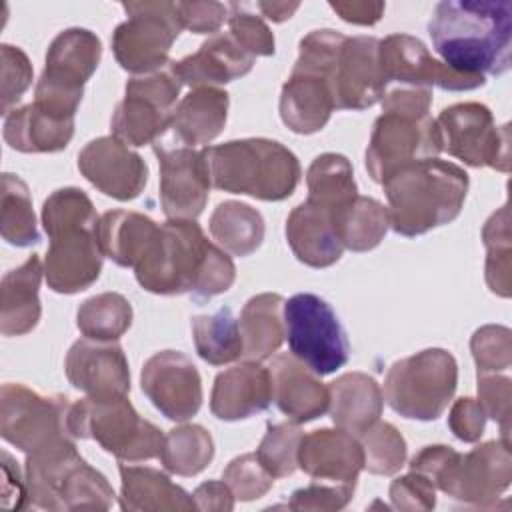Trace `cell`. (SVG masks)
Returning a JSON list of instances; mask_svg holds the SVG:
<instances>
[{"instance_id":"cell-53","label":"cell","mask_w":512,"mask_h":512,"mask_svg":"<svg viewBox=\"0 0 512 512\" xmlns=\"http://www.w3.org/2000/svg\"><path fill=\"white\" fill-rule=\"evenodd\" d=\"M182 28L194 34L216 32L228 18V6L220 2H176Z\"/></svg>"},{"instance_id":"cell-57","label":"cell","mask_w":512,"mask_h":512,"mask_svg":"<svg viewBox=\"0 0 512 512\" xmlns=\"http://www.w3.org/2000/svg\"><path fill=\"white\" fill-rule=\"evenodd\" d=\"M4 510L26 508V478L22 476L18 462L2 450V500Z\"/></svg>"},{"instance_id":"cell-22","label":"cell","mask_w":512,"mask_h":512,"mask_svg":"<svg viewBox=\"0 0 512 512\" xmlns=\"http://www.w3.org/2000/svg\"><path fill=\"white\" fill-rule=\"evenodd\" d=\"M388 80L380 66V40L346 36L334 70L336 110H366L384 98Z\"/></svg>"},{"instance_id":"cell-55","label":"cell","mask_w":512,"mask_h":512,"mask_svg":"<svg viewBox=\"0 0 512 512\" xmlns=\"http://www.w3.org/2000/svg\"><path fill=\"white\" fill-rule=\"evenodd\" d=\"M458 452L450 446L444 444H434V446H424L412 460H410V470L426 476L434 488H438V482L454 462Z\"/></svg>"},{"instance_id":"cell-56","label":"cell","mask_w":512,"mask_h":512,"mask_svg":"<svg viewBox=\"0 0 512 512\" xmlns=\"http://www.w3.org/2000/svg\"><path fill=\"white\" fill-rule=\"evenodd\" d=\"M432 104V90L430 88H414V86H400L384 94L382 110L392 112H406V114H430Z\"/></svg>"},{"instance_id":"cell-36","label":"cell","mask_w":512,"mask_h":512,"mask_svg":"<svg viewBox=\"0 0 512 512\" xmlns=\"http://www.w3.org/2000/svg\"><path fill=\"white\" fill-rule=\"evenodd\" d=\"M216 244L232 256L256 252L264 240V218L250 204L238 200L220 202L208 222Z\"/></svg>"},{"instance_id":"cell-16","label":"cell","mask_w":512,"mask_h":512,"mask_svg":"<svg viewBox=\"0 0 512 512\" xmlns=\"http://www.w3.org/2000/svg\"><path fill=\"white\" fill-rule=\"evenodd\" d=\"M440 152L442 146L436 118L430 114L418 116L382 110L374 122L364 164L370 178L384 184V180L398 168L418 160L438 158Z\"/></svg>"},{"instance_id":"cell-13","label":"cell","mask_w":512,"mask_h":512,"mask_svg":"<svg viewBox=\"0 0 512 512\" xmlns=\"http://www.w3.org/2000/svg\"><path fill=\"white\" fill-rule=\"evenodd\" d=\"M182 86L174 60L154 72L132 76L126 82V96L112 114V136L126 146L156 144L170 128Z\"/></svg>"},{"instance_id":"cell-12","label":"cell","mask_w":512,"mask_h":512,"mask_svg":"<svg viewBox=\"0 0 512 512\" xmlns=\"http://www.w3.org/2000/svg\"><path fill=\"white\" fill-rule=\"evenodd\" d=\"M284 338L290 354L318 376L336 372L348 362L350 344L332 306L310 292L284 300Z\"/></svg>"},{"instance_id":"cell-29","label":"cell","mask_w":512,"mask_h":512,"mask_svg":"<svg viewBox=\"0 0 512 512\" xmlns=\"http://www.w3.org/2000/svg\"><path fill=\"white\" fill-rule=\"evenodd\" d=\"M44 264L38 254L28 256L18 268L4 274L0 284V332L4 336H24L40 320V282Z\"/></svg>"},{"instance_id":"cell-32","label":"cell","mask_w":512,"mask_h":512,"mask_svg":"<svg viewBox=\"0 0 512 512\" xmlns=\"http://www.w3.org/2000/svg\"><path fill=\"white\" fill-rule=\"evenodd\" d=\"M228 92L220 88H194L174 108L172 140L182 146L212 142L224 128L228 116Z\"/></svg>"},{"instance_id":"cell-7","label":"cell","mask_w":512,"mask_h":512,"mask_svg":"<svg viewBox=\"0 0 512 512\" xmlns=\"http://www.w3.org/2000/svg\"><path fill=\"white\" fill-rule=\"evenodd\" d=\"M26 508L108 510L114 490L104 474L86 464L76 444L28 454L24 464Z\"/></svg>"},{"instance_id":"cell-58","label":"cell","mask_w":512,"mask_h":512,"mask_svg":"<svg viewBox=\"0 0 512 512\" xmlns=\"http://www.w3.org/2000/svg\"><path fill=\"white\" fill-rule=\"evenodd\" d=\"M194 504L198 510H216V512H228L234 508V494L230 486L222 480H208L200 484L194 494Z\"/></svg>"},{"instance_id":"cell-39","label":"cell","mask_w":512,"mask_h":512,"mask_svg":"<svg viewBox=\"0 0 512 512\" xmlns=\"http://www.w3.org/2000/svg\"><path fill=\"white\" fill-rule=\"evenodd\" d=\"M158 458L172 474L196 476L212 462L214 440L204 426L182 424L164 436Z\"/></svg>"},{"instance_id":"cell-23","label":"cell","mask_w":512,"mask_h":512,"mask_svg":"<svg viewBox=\"0 0 512 512\" xmlns=\"http://www.w3.org/2000/svg\"><path fill=\"white\" fill-rule=\"evenodd\" d=\"M68 382L88 398H116L130 392V368L116 340H76L64 360Z\"/></svg>"},{"instance_id":"cell-20","label":"cell","mask_w":512,"mask_h":512,"mask_svg":"<svg viewBox=\"0 0 512 512\" xmlns=\"http://www.w3.org/2000/svg\"><path fill=\"white\" fill-rule=\"evenodd\" d=\"M380 66L388 82H400L414 88L438 86L442 90L462 92L484 86V78H474L448 68L432 58L426 44L410 34H390L380 40Z\"/></svg>"},{"instance_id":"cell-8","label":"cell","mask_w":512,"mask_h":512,"mask_svg":"<svg viewBox=\"0 0 512 512\" xmlns=\"http://www.w3.org/2000/svg\"><path fill=\"white\" fill-rule=\"evenodd\" d=\"M456 384V358L444 348H426L388 368L382 398L396 414L430 422L448 408Z\"/></svg>"},{"instance_id":"cell-3","label":"cell","mask_w":512,"mask_h":512,"mask_svg":"<svg viewBox=\"0 0 512 512\" xmlns=\"http://www.w3.org/2000/svg\"><path fill=\"white\" fill-rule=\"evenodd\" d=\"M98 220L92 200L80 188H58L44 200L42 226L50 238L44 278L52 292L76 294L98 280L104 260Z\"/></svg>"},{"instance_id":"cell-40","label":"cell","mask_w":512,"mask_h":512,"mask_svg":"<svg viewBox=\"0 0 512 512\" xmlns=\"http://www.w3.org/2000/svg\"><path fill=\"white\" fill-rule=\"evenodd\" d=\"M0 228L2 238L12 246L26 248L40 242L28 184L12 172L2 174Z\"/></svg>"},{"instance_id":"cell-4","label":"cell","mask_w":512,"mask_h":512,"mask_svg":"<svg viewBox=\"0 0 512 512\" xmlns=\"http://www.w3.org/2000/svg\"><path fill=\"white\" fill-rule=\"evenodd\" d=\"M382 186L390 228L414 238L458 218L468 194V174L454 162L426 158L398 168Z\"/></svg>"},{"instance_id":"cell-19","label":"cell","mask_w":512,"mask_h":512,"mask_svg":"<svg viewBox=\"0 0 512 512\" xmlns=\"http://www.w3.org/2000/svg\"><path fill=\"white\" fill-rule=\"evenodd\" d=\"M140 386L152 406L174 422H186L202 406V378L194 362L178 350L150 356L140 374Z\"/></svg>"},{"instance_id":"cell-33","label":"cell","mask_w":512,"mask_h":512,"mask_svg":"<svg viewBox=\"0 0 512 512\" xmlns=\"http://www.w3.org/2000/svg\"><path fill=\"white\" fill-rule=\"evenodd\" d=\"M2 134L6 144L18 152H60L74 136V120L56 118L30 102L6 114Z\"/></svg>"},{"instance_id":"cell-5","label":"cell","mask_w":512,"mask_h":512,"mask_svg":"<svg viewBox=\"0 0 512 512\" xmlns=\"http://www.w3.org/2000/svg\"><path fill=\"white\" fill-rule=\"evenodd\" d=\"M210 184L230 194L280 202L300 182V162L292 150L270 138H242L202 150Z\"/></svg>"},{"instance_id":"cell-2","label":"cell","mask_w":512,"mask_h":512,"mask_svg":"<svg viewBox=\"0 0 512 512\" xmlns=\"http://www.w3.org/2000/svg\"><path fill=\"white\" fill-rule=\"evenodd\" d=\"M432 48L442 62L466 76H500L510 70L512 2L442 0L428 22Z\"/></svg>"},{"instance_id":"cell-46","label":"cell","mask_w":512,"mask_h":512,"mask_svg":"<svg viewBox=\"0 0 512 512\" xmlns=\"http://www.w3.org/2000/svg\"><path fill=\"white\" fill-rule=\"evenodd\" d=\"M222 480L230 486L234 498H238L242 502L262 498L274 484V478L262 466L256 452L254 454H242V456L234 458L226 466V470L222 474Z\"/></svg>"},{"instance_id":"cell-49","label":"cell","mask_w":512,"mask_h":512,"mask_svg":"<svg viewBox=\"0 0 512 512\" xmlns=\"http://www.w3.org/2000/svg\"><path fill=\"white\" fill-rule=\"evenodd\" d=\"M2 62V114L12 112V106L22 98V94L32 84V64L26 52L12 44L0 46Z\"/></svg>"},{"instance_id":"cell-54","label":"cell","mask_w":512,"mask_h":512,"mask_svg":"<svg viewBox=\"0 0 512 512\" xmlns=\"http://www.w3.org/2000/svg\"><path fill=\"white\" fill-rule=\"evenodd\" d=\"M448 426L452 434L462 442H476L484 434L486 414L478 400L458 398L448 414Z\"/></svg>"},{"instance_id":"cell-18","label":"cell","mask_w":512,"mask_h":512,"mask_svg":"<svg viewBox=\"0 0 512 512\" xmlns=\"http://www.w3.org/2000/svg\"><path fill=\"white\" fill-rule=\"evenodd\" d=\"M512 480V456L510 442L490 440L468 454L454 458L438 490L448 494L454 500L474 506L492 504L504 490H508Z\"/></svg>"},{"instance_id":"cell-60","label":"cell","mask_w":512,"mask_h":512,"mask_svg":"<svg viewBox=\"0 0 512 512\" xmlns=\"http://www.w3.org/2000/svg\"><path fill=\"white\" fill-rule=\"evenodd\" d=\"M260 12L272 22H284L300 8V2H258Z\"/></svg>"},{"instance_id":"cell-37","label":"cell","mask_w":512,"mask_h":512,"mask_svg":"<svg viewBox=\"0 0 512 512\" xmlns=\"http://www.w3.org/2000/svg\"><path fill=\"white\" fill-rule=\"evenodd\" d=\"M192 338L198 356L212 366H224L242 358L244 344L240 326L230 308H220L214 314L194 316Z\"/></svg>"},{"instance_id":"cell-17","label":"cell","mask_w":512,"mask_h":512,"mask_svg":"<svg viewBox=\"0 0 512 512\" xmlns=\"http://www.w3.org/2000/svg\"><path fill=\"white\" fill-rule=\"evenodd\" d=\"M154 152L160 164V204L168 220H196L208 200L210 174L202 150L176 140H158Z\"/></svg>"},{"instance_id":"cell-6","label":"cell","mask_w":512,"mask_h":512,"mask_svg":"<svg viewBox=\"0 0 512 512\" xmlns=\"http://www.w3.org/2000/svg\"><path fill=\"white\" fill-rule=\"evenodd\" d=\"M346 36L322 28L306 34L298 44V58L280 92V118L296 134L322 130L334 104V70Z\"/></svg>"},{"instance_id":"cell-59","label":"cell","mask_w":512,"mask_h":512,"mask_svg":"<svg viewBox=\"0 0 512 512\" xmlns=\"http://www.w3.org/2000/svg\"><path fill=\"white\" fill-rule=\"evenodd\" d=\"M330 8L350 24L372 26L384 14V2H330Z\"/></svg>"},{"instance_id":"cell-27","label":"cell","mask_w":512,"mask_h":512,"mask_svg":"<svg viewBox=\"0 0 512 512\" xmlns=\"http://www.w3.org/2000/svg\"><path fill=\"white\" fill-rule=\"evenodd\" d=\"M272 404V380L268 366L246 360L214 380L210 394V410L216 418L234 422L264 412Z\"/></svg>"},{"instance_id":"cell-38","label":"cell","mask_w":512,"mask_h":512,"mask_svg":"<svg viewBox=\"0 0 512 512\" xmlns=\"http://www.w3.org/2000/svg\"><path fill=\"white\" fill-rule=\"evenodd\" d=\"M306 186L308 200L338 212L358 196L352 164L346 156L336 152H324L312 160L306 172Z\"/></svg>"},{"instance_id":"cell-10","label":"cell","mask_w":512,"mask_h":512,"mask_svg":"<svg viewBox=\"0 0 512 512\" xmlns=\"http://www.w3.org/2000/svg\"><path fill=\"white\" fill-rule=\"evenodd\" d=\"M102 56L100 38L86 28H66L48 46L44 70L34 88V104L48 114L74 120L84 84Z\"/></svg>"},{"instance_id":"cell-44","label":"cell","mask_w":512,"mask_h":512,"mask_svg":"<svg viewBox=\"0 0 512 512\" xmlns=\"http://www.w3.org/2000/svg\"><path fill=\"white\" fill-rule=\"evenodd\" d=\"M364 468L370 474H396L406 460V440L390 422L376 420L360 434Z\"/></svg>"},{"instance_id":"cell-24","label":"cell","mask_w":512,"mask_h":512,"mask_svg":"<svg viewBox=\"0 0 512 512\" xmlns=\"http://www.w3.org/2000/svg\"><path fill=\"white\" fill-rule=\"evenodd\" d=\"M298 466L320 482L356 488L364 454L360 440L342 428H322L302 436Z\"/></svg>"},{"instance_id":"cell-11","label":"cell","mask_w":512,"mask_h":512,"mask_svg":"<svg viewBox=\"0 0 512 512\" xmlns=\"http://www.w3.org/2000/svg\"><path fill=\"white\" fill-rule=\"evenodd\" d=\"M70 406L68 396H42L24 384L6 382L0 390V434L26 456L76 444Z\"/></svg>"},{"instance_id":"cell-14","label":"cell","mask_w":512,"mask_h":512,"mask_svg":"<svg viewBox=\"0 0 512 512\" xmlns=\"http://www.w3.org/2000/svg\"><path fill=\"white\" fill-rule=\"evenodd\" d=\"M122 8L128 18L112 34L116 62L134 76L166 66L168 52L182 30L176 2H124Z\"/></svg>"},{"instance_id":"cell-34","label":"cell","mask_w":512,"mask_h":512,"mask_svg":"<svg viewBox=\"0 0 512 512\" xmlns=\"http://www.w3.org/2000/svg\"><path fill=\"white\" fill-rule=\"evenodd\" d=\"M158 228L152 218L140 212L110 210L98 220V242L112 262L134 268L150 248Z\"/></svg>"},{"instance_id":"cell-41","label":"cell","mask_w":512,"mask_h":512,"mask_svg":"<svg viewBox=\"0 0 512 512\" xmlns=\"http://www.w3.org/2000/svg\"><path fill=\"white\" fill-rule=\"evenodd\" d=\"M390 228L386 206L368 196H356L338 218V230L344 248L368 252L376 248Z\"/></svg>"},{"instance_id":"cell-9","label":"cell","mask_w":512,"mask_h":512,"mask_svg":"<svg viewBox=\"0 0 512 512\" xmlns=\"http://www.w3.org/2000/svg\"><path fill=\"white\" fill-rule=\"evenodd\" d=\"M70 430L76 438L96 440L122 462H142L160 456L164 434L144 420L128 396L82 398L70 406Z\"/></svg>"},{"instance_id":"cell-47","label":"cell","mask_w":512,"mask_h":512,"mask_svg":"<svg viewBox=\"0 0 512 512\" xmlns=\"http://www.w3.org/2000/svg\"><path fill=\"white\" fill-rule=\"evenodd\" d=\"M228 32L238 40V44L256 56L274 54V34L268 24L248 10L246 4L232 2L228 4Z\"/></svg>"},{"instance_id":"cell-31","label":"cell","mask_w":512,"mask_h":512,"mask_svg":"<svg viewBox=\"0 0 512 512\" xmlns=\"http://www.w3.org/2000/svg\"><path fill=\"white\" fill-rule=\"evenodd\" d=\"M328 412L332 422L360 436L382 414L384 398L378 382L364 372H346L328 386Z\"/></svg>"},{"instance_id":"cell-48","label":"cell","mask_w":512,"mask_h":512,"mask_svg":"<svg viewBox=\"0 0 512 512\" xmlns=\"http://www.w3.org/2000/svg\"><path fill=\"white\" fill-rule=\"evenodd\" d=\"M470 350L478 372H498L508 370L512 362V342L510 330L506 326L488 324L474 332L470 340Z\"/></svg>"},{"instance_id":"cell-28","label":"cell","mask_w":512,"mask_h":512,"mask_svg":"<svg viewBox=\"0 0 512 512\" xmlns=\"http://www.w3.org/2000/svg\"><path fill=\"white\" fill-rule=\"evenodd\" d=\"M254 56L244 50L230 32H218L204 40L194 54L174 60L182 84L190 88H218L246 76L254 66Z\"/></svg>"},{"instance_id":"cell-30","label":"cell","mask_w":512,"mask_h":512,"mask_svg":"<svg viewBox=\"0 0 512 512\" xmlns=\"http://www.w3.org/2000/svg\"><path fill=\"white\" fill-rule=\"evenodd\" d=\"M120 508L128 512H188L194 498L164 472L150 466L120 464Z\"/></svg>"},{"instance_id":"cell-52","label":"cell","mask_w":512,"mask_h":512,"mask_svg":"<svg viewBox=\"0 0 512 512\" xmlns=\"http://www.w3.org/2000/svg\"><path fill=\"white\" fill-rule=\"evenodd\" d=\"M390 500L398 510H432L436 506V488L426 476L410 470L408 474L392 480Z\"/></svg>"},{"instance_id":"cell-26","label":"cell","mask_w":512,"mask_h":512,"mask_svg":"<svg viewBox=\"0 0 512 512\" xmlns=\"http://www.w3.org/2000/svg\"><path fill=\"white\" fill-rule=\"evenodd\" d=\"M272 400L294 424H306L328 412V386L292 354H276L268 364Z\"/></svg>"},{"instance_id":"cell-43","label":"cell","mask_w":512,"mask_h":512,"mask_svg":"<svg viewBox=\"0 0 512 512\" xmlns=\"http://www.w3.org/2000/svg\"><path fill=\"white\" fill-rule=\"evenodd\" d=\"M510 220H508V206L504 204L496 210L482 228V240L488 250L486 256V284L488 288L508 298L512 292V248H510Z\"/></svg>"},{"instance_id":"cell-50","label":"cell","mask_w":512,"mask_h":512,"mask_svg":"<svg viewBox=\"0 0 512 512\" xmlns=\"http://www.w3.org/2000/svg\"><path fill=\"white\" fill-rule=\"evenodd\" d=\"M510 396L512 382L508 376L478 372V404L488 418L498 422L504 442H510Z\"/></svg>"},{"instance_id":"cell-1","label":"cell","mask_w":512,"mask_h":512,"mask_svg":"<svg viewBox=\"0 0 512 512\" xmlns=\"http://www.w3.org/2000/svg\"><path fill=\"white\" fill-rule=\"evenodd\" d=\"M134 274L146 292L204 300L234 284L236 266L228 252L204 236L196 220H168L160 224Z\"/></svg>"},{"instance_id":"cell-21","label":"cell","mask_w":512,"mask_h":512,"mask_svg":"<svg viewBox=\"0 0 512 512\" xmlns=\"http://www.w3.org/2000/svg\"><path fill=\"white\" fill-rule=\"evenodd\" d=\"M78 170L102 194L120 202L140 196L148 182V166L142 156L116 136L90 140L78 154Z\"/></svg>"},{"instance_id":"cell-15","label":"cell","mask_w":512,"mask_h":512,"mask_svg":"<svg viewBox=\"0 0 512 512\" xmlns=\"http://www.w3.org/2000/svg\"><path fill=\"white\" fill-rule=\"evenodd\" d=\"M440 146L450 156L472 168L490 166L500 172L510 168V128L496 126L488 106L458 102L444 108L436 118Z\"/></svg>"},{"instance_id":"cell-42","label":"cell","mask_w":512,"mask_h":512,"mask_svg":"<svg viewBox=\"0 0 512 512\" xmlns=\"http://www.w3.org/2000/svg\"><path fill=\"white\" fill-rule=\"evenodd\" d=\"M132 324V306L118 292H102L84 300L76 312V326L92 340H118Z\"/></svg>"},{"instance_id":"cell-25","label":"cell","mask_w":512,"mask_h":512,"mask_svg":"<svg viewBox=\"0 0 512 512\" xmlns=\"http://www.w3.org/2000/svg\"><path fill=\"white\" fill-rule=\"evenodd\" d=\"M340 212L306 198L288 214L286 240L302 264L328 268L340 260L344 252L338 230Z\"/></svg>"},{"instance_id":"cell-51","label":"cell","mask_w":512,"mask_h":512,"mask_svg":"<svg viewBox=\"0 0 512 512\" xmlns=\"http://www.w3.org/2000/svg\"><path fill=\"white\" fill-rule=\"evenodd\" d=\"M352 494H354V488L314 480L312 484L298 488L292 494L288 508L290 510H320V512L342 510L352 500Z\"/></svg>"},{"instance_id":"cell-35","label":"cell","mask_w":512,"mask_h":512,"mask_svg":"<svg viewBox=\"0 0 512 512\" xmlns=\"http://www.w3.org/2000/svg\"><path fill=\"white\" fill-rule=\"evenodd\" d=\"M242 358L262 362L274 356L284 342V298L276 292L252 296L240 312Z\"/></svg>"},{"instance_id":"cell-45","label":"cell","mask_w":512,"mask_h":512,"mask_svg":"<svg viewBox=\"0 0 512 512\" xmlns=\"http://www.w3.org/2000/svg\"><path fill=\"white\" fill-rule=\"evenodd\" d=\"M304 432L294 422L268 424L256 456L272 478H286L298 468V450Z\"/></svg>"}]
</instances>
